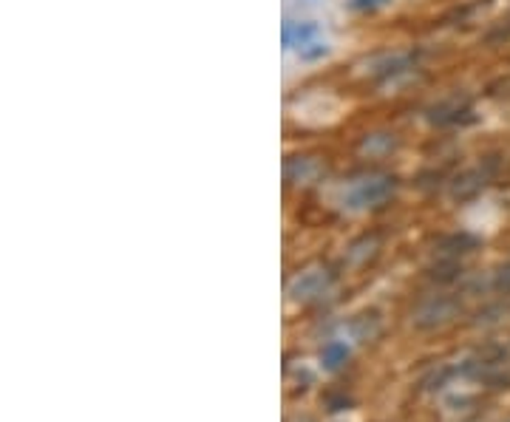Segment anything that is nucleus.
<instances>
[{
	"label": "nucleus",
	"instance_id": "20e7f679",
	"mask_svg": "<svg viewBox=\"0 0 510 422\" xmlns=\"http://www.w3.org/2000/svg\"><path fill=\"white\" fill-rule=\"evenodd\" d=\"M326 51H329V46H326V40L321 37L318 43H312V46H306L304 51H298V57H301V60H318V57H323Z\"/></svg>",
	"mask_w": 510,
	"mask_h": 422
},
{
	"label": "nucleus",
	"instance_id": "7ed1b4c3",
	"mask_svg": "<svg viewBox=\"0 0 510 422\" xmlns=\"http://www.w3.org/2000/svg\"><path fill=\"white\" fill-rule=\"evenodd\" d=\"M323 286V275L321 273H306L296 281V290L292 292H298V298H309V295H315L318 290Z\"/></svg>",
	"mask_w": 510,
	"mask_h": 422
},
{
	"label": "nucleus",
	"instance_id": "f03ea898",
	"mask_svg": "<svg viewBox=\"0 0 510 422\" xmlns=\"http://www.w3.org/2000/svg\"><path fill=\"white\" fill-rule=\"evenodd\" d=\"M281 40H284V49L287 51H304L306 46L318 43L321 40V26L315 21H304V23H296V21H287L284 23V31H281Z\"/></svg>",
	"mask_w": 510,
	"mask_h": 422
},
{
	"label": "nucleus",
	"instance_id": "39448f33",
	"mask_svg": "<svg viewBox=\"0 0 510 422\" xmlns=\"http://www.w3.org/2000/svg\"><path fill=\"white\" fill-rule=\"evenodd\" d=\"M391 0H351V9L355 12H378V9H383V6H388Z\"/></svg>",
	"mask_w": 510,
	"mask_h": 422
},
{
	"label": "nucleus",
	"instance_id": "423d86ee",
	"mask_svg": "<svg viewBox=\"0 0 510 422\" xmlns=\"http://www.w3.org/2000/svg\"><path fill=\"white\" fill-rule=\"evenodd\" d=\"M343 357H346V346H343V343H332V346L326 349V363H329V366H338Z\"/></svg>",
	"mask_w": 510,
	"mask_h": 422
},
{
	"label": "nucleus",
	"instance_id": "f257e3e1",
	"mask_svg": "<svg viewBox=\"0 0 510 422\" xmlns=\"http://www.w3.org/2000/svg\"><path fill=\"white\" fill-rule=\"evenodd\" d=\"M391 193H395V179H388V176H366V179H355L351 184H346L343 202L351 210H369V207L383 204Z\"/></svg>",
	"mask_w": 510,
	"mask_h": 422
}]
</instances>
